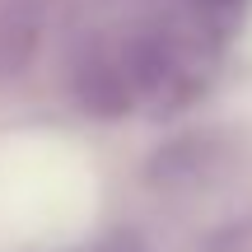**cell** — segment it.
Masks as SVG:
<instances>
[{"mask_svg": "<svg viewBox=\"0 0 252 252\" xmlns=\"http://www.w3.org/2000/svg\"><path fill=\"white\" fill-rule=\"evenodd\" d=\"M75 94H80V103H84V108L103 112V117H112V112H122L126 103H131L122 65L103 61V56H94L89 65H80V75H75Z\"/></svg>", "mask_w": 252, "mask_h": 252, "instance_id": "2", "label": "cell"}, {"mask_svg": "<svg viewBox=\"0 0 252 252\" xmlns=\"http://www.w3.org/2000/svg\"><path fill=\"white\" fill-rule=\"evenodd\" d=\"M206 5H238V0H206Z\"/></svg>", "mask_w": 252, "mask_h": 252, "instance_id": "3", "label": "cell"}, {"mask_svg": "<svg viewBox=\"0 0 252 252\" xmlns=\"http://www.w3.org/2000/svg\"><path fill=\"white\" fill-rule=\"evenodd\" d=\"M42 5L47 0H9L0 9V75H19L28 65L42 33Z\"/></svg>", "mask_w": 252, "mask_h": 252, "instance_id": "1", "label": "cell"}]
</instances>
